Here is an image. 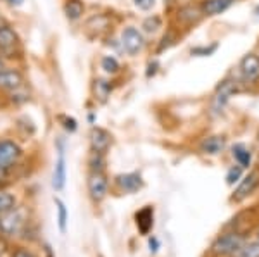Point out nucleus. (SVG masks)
<instances>
[{"instance_id":"nucleus-1","label":"nucleus","mask_w":259,"mask_h":257,"mask_svg":"<svg viewBox=\"0 0 259 257\" xmlns=\"http://www.w3.org/2000/svg\"><path fill=\"white\" fill-rule=\"evenodd\" d=\"M244 243H245L244 235L239 233V231H228V233L220 235V237L211 243V252L216 257L233 255Z\"/></svg>"},{"instance_id":"nucleus-2","label":"nucleus","mask_w":259,"mask_h":257,"mask_svg":"<svg viewBox=\"0 0 259 257\" xmlns=\"http://www.w3.org/2000/svg\"><path fill=\"white\" fill-rule=\"evenodd\" d=\"M237 92H239V83L232 78H227L216 86V92H214V97H212V102H211V107H212V113L220 114L221 111L225 109V106L228 104L230 98L233 97Z\"/></svg>"},{"instance_id":"nucleus-3","label":"nucleus","mask_w":259,"mask_h":257,"mask_svg":"<svg viewBox=\"0 0 259 257\" xmlns=\"http://www.w3.org/2000/svg\"><path fill=\"white\" fill-rule=\"evenodd\" d=\"M121 45L128 56H139L145 47L144 35L135 26H126L121 31Z\"/></svg>"},{"instance_id":"nucleus-4","label":"nucleus","mask_w":259,"mask_h":257,"mask_svg":"<svg viewBox=\"0 0 259 257\" xmlns=\"http://www.w3.org/2000/svg\"><path fill=\"white\" fill-rule=\"evenodd\" d=\"M19 36L11 24H2L0 26V54L7 57H14V54L19 48Z\"/></svg>"},{"instance_id":"nucleus-5","label":"nucleus","mask_w":259,"mask_h":257,"mask_svg":"<svg viewBox=\"0 0 259 257\" xmlns=\"http://www.w3.org/2000/svg\"><path fill=\"white\" fill-rule=\"evenodd\" d=\"M109 190V180L104 171H90L89 175V193L94 202H102Z\"/></svg>"},{"instance_id":"nucleus-6","label":"nucleus","mask_w":259,"mask_h":257,"mask_svg":"<svg viewBox=\"0 0 259 257\" xmlns=\"http://www.w3.org/2000/svg\"><path fill=\"white\" fill-rule=\"evenodd\" d=\"M240 74H242V80L244 83H256L259 80V56L256 54H247V56L242 57L240 61Z\"/></svg>"},{"instance_id":"nucleus-7","label":"nucleus","mask_w":259,"mask_h":257,"mask_svg":"<svg viewBox=\"0 0 259 257\" xmlns=\"http://www.w3.org/2000/svg\"><path fill=\"white\" fill-rule=\"evenodd\" d=\"M23 156V150L16 142L12 140H0V166L11 168L14 166Z\"/></svg>"},{"instance_id":"nucleus-8","label":"nucleus","mask_w":259,"mask_h":257,"mask_svg":"<svg viewBox=\"0 0 259 257\" xmlns=\"http://www.w3.org/2000/svg\"><path fill=\"white\" fill-rule=\"evenodd\" d=\"M0 225H2L4 235H18L21 230H23L24 225V219L21 216V213L18 209H12L9 213H4L0 214Z\"/></svg>"},{"instance_id":"nucleus-9","label":"nucleus","mask_w":259,"mask_h":257,"mask_svg":"<svg viewBox=\"0 0 259 257\" xmlns=\"http://www.w3.org/2000/svg\"><path fill=\"white\" fill-rule=\"evenodd\" d=\"M257 185H259V173L257 171L249 173L245 178H242L240 185L237 186V190L233 192L232 200L233 202H240V200H244V198H247L250 193L256 190Z\"/></svg>"},{"instance_id":"nucleus-10","label":"nucleus","mask_w":259,"mask_h":257,"mask_svg":"<svg viewBox=\"0 0 259 257\" xmlns=\"http://www.w3.org/2000/svg\"><path fill=\"white\" fill-rule=\"evenodd\" d=\"M24 85V76L19 69L14 68H4L0 71V88L7 90V92H12V90L19 88V86Z\"/></svg>"},{"instance_id":"nucleus-11","label":"nucleus","mask_w":259,"mask_h":257,"mask_svg":"<svg viewBox=\"0 0 259 257\" xmlns=\"http://www.w3.org/2000/svg\"><path fill=\"white\" fill-rule=\"evenodd\" d=\"M111 142H112V136L107 130L104 128H92L90 131V147L94 152H102L106 154L107 148L111 147Z\"/></svg>"},{"instance_id":"nucleus-12","label":"nucleus","mask_w":259,"mask_h":257,"mask_svg":"<svg viewBox=\"0 0 259 257\" xmlns=\"http://www.w3.org/2000/svg\"><path fill=\"white\" fill-rule=\"evenodd\" d=\"M204 18L200 6H183L177 12V21L183 26H194Z\"/></svg>"},{"instance_id":"nucleus-13","label":"nucleus","mask_w":259,"mask_h":257,"mask_svg":"<svg viewBox=\"0 0 259 257\" xmlns=\"http://www.w3.org/2000/svg\"><path fill=\"white\" fill-rule=\"evenodd\" d=\"M116 185H118L123 192L135 193L144 186V180H142V176L139 173H124V175L116 176Z\"/></svg>"},{"instance_id":"nucleus-14","label":"nucleus","mask_w":259,"mask_h":257,"mask_svg":"<svg viewBox=\"0 0 259 257\" xmlns=\"http://www.w3.org/2000/svg\"><path fill=\"white\" fill-rule=\"evenodd\" d=\"M235 2L237 0H202V4H200V11H202L204 16L212 18V16H218V14H221V12L228 11Z\"/></svg>"},{"instance_id":"nucleus-15","label":"nucleus","mask_w":259,"mask_h":257,"mask_svg":"<svg viewBox=\"0 0 259 257\" xmlns=\"http://www.w3.org/2000/svg\"><path fill=\"white\" fill-rule=\"evenodd\" d=\"M52 185H54V188L59 190V192L66 185V157H64V147H62V143L59 145V157H57L56 168H54Z\"/></svg>"},{"instance_id":"nucleus-16","label":"nucleus","mask_w":259,"mask_h":257,"mask_svg":"<svg viewBox=\"0 0 259 257\" xmlns=\"http://www.w3.org/2000/svg\"><path fill=\"white\" fill-rule=\"evenodd\" d=\"M225 147H227V138L221 135L207 136V138H204V142L200 143V150L207 156H218L225 150Z\"/></svg>"},{"instance_id":"nucleus-17","label":"nucleus","mask_w":259,"mask_h":257,"mask_svg":"<svg viewBox=\"0 0 259 257\" xmlns=\"http://www.w3.org/2000/svg\"><path fill=\"white\" fill-rule=\"evenodd\" d=\"M135 219H137V226H139L140 233L149 235L154 226V209L150 205H145L144 209H140L139 213L135 214Z\"/></svg>"},{"instance_id":"nucleus-18","label":"nucleus","mask_w":259,"mask_h":257,"mask_svg":"<svg viewBox=\"0 0 259 257\" xmlns=\"http://www.w3.org/2000/svg\"><path fill=\"white\" fill-rule=\"evenodd\" d=\"M64 14L71 23L81 19L83 14H85V4H83V0H66Z\"/></svg>"},{"instance_id":"nucleus-19","label":"nucleus","mask_w":259,"mask_h":257,"mask_svg":"<svg viewBox=\"0 0 259 257\" xmlns=\"http://www.w3.org/2000/svg\"><path fill=\"white\" fill-rule=\"evenodd\" d=\"M92 92H94V97L95 100L99 102H107V98L111 97V92H112V85L107 80H102V78H97L92 85Z\"/></svg>"},{"instance_id":"nucleus-20","label":"nucleus","mask_w":259,"mask_h":257,"mask_svg":"<svg viewBox=\"0 0 259 257\" xmlns=\"http://www.w3.org/2000/svg\"><path fill=\"white\" fill-rule=\"evenodd\" d=\"M109 24H111L109 16L97 14V16H92V18L87 21L85 28L89 31H94V33H97V35H100V33H104V31L107 30V28H109Z\"/></svg>"},{"instance_id":"nucleus-21","label":"nucleus","mask_w":259,"mask_h":257,"mask_svg":"<svg viewBox=\"0 0 259 257\" xmlns=\"http://www.w3.org/2000/svg\"><path fill=\"white\" fill-rule=\"evenodd\" d=\"M232 156H233V159L239 163V166H242V168H249L250 161H252L250 150L245 147L244 143H235V145H233V147H232Z\"/></svg>"},{"instance_id":"nucleus-22","label":"nucleus","mask_w":259,"mask_h":257,"mask_svg":"<svg viewBox=\"0 0 259 257\" xmlns=\"http://www.w3.org/2000/svg\"><path fill=\"white\" fill-rule=\"evenodd\" d=\"M233 257H259V240L245 242L244 245L233 254Z\"/></svg>"},{"instance_id":"nucleus-23","label":"nucleus","mask_w":259,"mask_h":257,"mask_svg":"<svg viewBox=\"0 0 259 257\" xmlns=\"http://www.w3.org/2000/svg\"><path fill=\"white\" fill-rule=\"evenodd\" d=\"M16 207V197L12 193L6 192V190H0V214L9 213Z\"/></svg>"},{"instance_id":"nucleus-24","label":"nucleus","mask_w":259,"mask_h":257,"mask_svg":"<svg viewBox=\"0 0 259 257\" xmlns=\"http://www.w3.org/2000/svg\"><path fill=\"white\" fill-rule=\"evenodd\" d=\"M89 166L90 171H104V166H106V159H104L102 152H94L89 157Z\"/></svg>"},{"instance_id":"nucleus-25","label":"nucleus","mask_w":259,"mask_h":257,"mask_svg":"<svg viewBox=\"0 0 259 257\" xmlns=\"http://www.w3.org/2000/svg\"><path fill=\"white\" fill-rule=\"evenodd\" d=\"M162 26V21L159 16H149L147 19L142 23V28H144L145 33H149V35H154L159 28Z\"/></svg>"},{"instance_id":"nucleus-26","label":"nucleus","mask_w":259,"mask_h":257,"mask_svg":"<svg viewBox=\"0 0 259 257\" xmlns=\"http://www.w3.org/2000/svg\"><path fill=\"white\" fill-rule=\"evenodd\" d=\"M100 68H102L106 73H109V74H116L119 71V62H118L116 57L106 56V57H102V61H100Z\"/></svg>"},{"instance_id":"nucleus-27","label":"nucleus","mask_w":259,"mask_h":257,"mask_svg":"<svg viewBox=\"0 0 259 257\" xmlns=\"http://www.w3.org/2000/svg\"><path fill=\"white\" fill-rule=\"evenodd\" d=\"M56 205H57V213H59V230L61 233H66V226H68V211H66V205L61 198H56Z\"/></svg>"},{"instance_id":"nucleus-28","label":"nucleus","mask_w":259,"mask_h":257,"mask_svg":"<svg viewBox=\"0 0 259 257\" xmlns=\"http://www.w3.org/2000/svg\"><path fill=\"white\" fill-rule=\"evenodd\" d=\"M216 50H218V43H211L209 47H207V45H202V47L192 48L190 54H192V56H197V57H209Z\"/></svg>"},{"instance_id":"nucleus-29","label":"nucleus","mask_w":259,"mask_h":257,"mask_svg":"<svg viewBox=\"0 0 259 257\" xmlns=\"http://www.w3.org/2000/svg\"><path fill=\"white\" fill-rule=\"evenodd\" d=\"M242 166H233V168L228 169L227 173V185H235L237 181L242 178Z\"/></svg>"},{"instance_id":"nucleus-30","label":"nucleus","mask_w":259,"mask_h":257,"mask_svg":"<svg viewBox=\"0 0 259 257\" xmlns=\"http://www.w3.org/2000/svg\"><path fill=\"white\" fill-rule=\"evenodd\" d=\"M61 121H62V126H64L66 131H69V133L76 131L78 124H76V119H74V118H69V116H61Z\"/></svg>"},{"instance_id":"nucleus-31","label":"nucleus","mask_w":259,"mask_h":257,"mask_svg":"<svg viewBox=\"0 0 259 257\" xmlns=\"http://www.w3.org/2000/svg\"><path fill=\"white\" fill-rule=\"evenodd\" d=\"M175 43V36H173V33H166L164 36H162V40H161V45H159V48L157 50L159 52H162V50H166V48H169L171 45Z\"/></svg>"},{"instance_id":"nucleus-32","label":"nucleus","mask_w":259,"mask_h":257,"mask_svg":"<svg viewBox=\"0 0 259 257\" xmlns=\"http://www.w3.org/2000/svg\"><path fill=\"white\" fill-rule=\"evenodd\" d=\"M135 7H139L140 11H150L156 4V0H133Z\"/></svg>"},{"instance_id":"nucleus-33","label":"nucleus","mask_w":259,"mask_h":257,"mask_svg":"<svg viewBox=\"0 0 259 257\" xmlns=\"http://www.w3.org/2000/svg\"><path fill=\"white\" fill-rule=\"evenodd\" d=\"M12 257H36V255L33 254L31 250H28V248L19 247V248H16V250L12 252Z\"/></svg>"},{"instance_id":"nucleus-34","label":"nucleus","mask_w":259,"mask_h":257,"mask_svg":"<svg viewBox=\"0 0 259 257\" xmlns=\"http://www.w3.org/2000/svg\"><path fill=\"white\" fill-rule=\"evenodd\" d=\"M157 61H152V62H149V69H147V78L150 76H154V74L157 73Z\"/></svg>"},{"instance_id":"nucleus-35","label":"nucleus","mask_w":259,"mask_h":257,"mask_svg":"<svg viewBox=\"0 0 259 257\" xmlns=\"http://www.w3.org/2000/svg\"><path fill=\"white\" fill-rule=\"evenodd\" d=\"M7 178H9V168H4V166H0V183H2V181H6Z\"/></svg>"},{"instance_id":"nucleus-36","label":"nucleus","mask_w":259,"mask_h":257,"mask_svg":"<svg viewBox=\"0 0 259 257\" xmlns=\"http://www.w3.org/2000/svg\"><path fill=\"white\" fill-rule=\"evenodd\" d=\"M9 6H12V7H18V6H21V4H23V0H9Z\"/></svg>"},{"instance_id":"nucleus-37","label":"nucleus","mask_w":259,"mask_h":257,"mask_svg":"<svg viewBox=\"0 0 259 257\" xmlns=\"http://www.w3.org/2000/svg\"><path fill=\"white\" fill-rule=\"evenodd\" d=\"M4 68H6V62H4V57L0 56V71H2Z\"/></svg>"},{"instance_id":"nucleus-38","label":"nucleus","mask_w":259,"mask_h":257,"mask_svg":"<svg viewBox=\"0 0 259 257\" xmlns=\"http://www.w3.org/2000/svg\"><path fill=\"white\" fill-rule=\"evenodd\" d=\"M2 24H6V21L2 19V16H0V26H2Z\"/></svg>"},{"instance_id":"nucleus-39","label":"nucleus","mask_w":259,"mask_h":257,"mask_svg":"<svg viewBox=\"0 0 259 257\" xmlns=\"http://www.w3.org/2000/svg\"><path fill=\"white\" fill-rule=\"evenodd\" d=\"M4 235V230H2V225H0V237Z\"/></svg>"},{"instance_id":"nucleus-40","label":"nucleus","mask_w":259,"mask_h":257,"mask_svg":"<svg viewBox=\"0 0 259 257\" xmlns=\"http://www.w3.org/2000/svg\"><path fill=\"white\" fill-rule=\"evenodd\" d=\"M256 14H257V16H259V6H257V7H256Z\"/></svg>"},{"instance_id":"nucleus-41","label":"nucleus","mask_w":259,"mask_h":257,"mask_svg":"<svg viewBox=\"0 0 259 257\" xmlns=\"http://www.w3.org/2000/svg\"><path fill=\"white\" fill-rule=\"evenodd\" d=\"M257 240H259V231H257Z\"/></svg>"},{"instance_id":"nucleus-42","label":"nucleus","mask_w":259,"mask_h":257,"mask_svg":"<svg viewBox=\"0 0 259 257\" xmlns=\"http://www.w3.org/2000/svg\"><path fill=\"white\" fill-rule=\"evenodd\" d=\"M4 2H9V0H4Z\"/></svg>"},{"instance_id":"nucleus-43","label":"nucleus","mask_w":259,"mask_h":257,"mask_svg":"<svg viewBox=\"0 0 259 257\" xmlns=\"http://www.w3.org/2000/svg\"><path fill=\"white\" fill-rule=\"evenodd\" d=\"M257 140H259V135H257Z\"/></svg>"}]
</instances>
